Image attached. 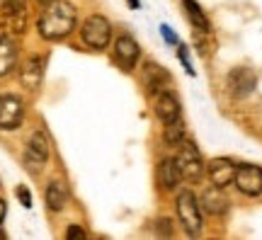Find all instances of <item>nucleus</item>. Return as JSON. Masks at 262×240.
<instances>
[{"label":"nucleus","instance_id":"nucleus-29","mask_svg":"<svg viewBox=\"0 0 262 240\" xmlns=\"http://www.w3.org/2000/svg\"><path fill=\"white\" fill-rule=\"evenodd\" d=\"M39 3H44V5H47V3H54V0H39Z\"/></svg>","mask_w":262,"mask_h":240},{"label":"nucleus","instance_id":"nucleus-12","mask_svg":"<svg viewBox=\"0 0 262 240\" xmlns=\"http://www.w3.org/2000/svg\"><path fill=\"white\" fill-rule=\"evenodd\" d=\"M235 170H238V165H235L233 160L216 158V160L209 163V180H211V185H216V187H228L233 182Z\"/></svg>","mask_w":262,"mask_h":240},{"label":"nucleus","instance_id":"nucleus-5","mask_svg":"<svg viewBox=\"0 0 262 240\" xmlns=\"http://www.w3.org/2000/svg\"><path fill=\"white\" fill-rule=\"evenodd\" d=\"M25 119V107L22 100L15 95H0V129L15 131Z\"/></svg>","mask_w":262,"mask_h":240},{"label":"nucleus","instance_id":"nucleus-18","mask_svg":"<svg viewBox=\"0 0 262 240\" xmlns=\"http://www.w3.org/2000/svg\"><path fill=\"white\" fill-rule=\"evenodd\" d=\"M66 204H68V189L63 182H49L47 187V206L51 211H61Z\"/></svg>","mask_w":262,"mask_h":240},{"label":"nucleus","instance_id":"nucleus-6","mask_svg":"<svg viewBox=\"0 0 262 240\" xmlns=\"http://www.w3.org/2000/svg\"><path fill=\"white\" fill-rule=\"evenodd\" d=\"M0 8H3V15H0L3 27L8 29V32H12V34H22L25 25H27L25 0H5V3H0Z\"/></svg>","mask_w":262,"mask_h":240},{"label":"nucleus","instance_id":"nucleus-16","mask_svg":"<svg viewBox=\"0 0 262 240\" xmlns=\"http://www.w3.org/2000/svg\"><path fill=\"white\" fill-rule=\"evenodd\" d=\"M146 85H148V90L153 95L160 93V90H168L170 75L158 63H146Z\"/></svg>","mask_w":262,"mask_h":240},{"label":"nucleus","instance_id":"nucleus-14","mask_svg":"<svg viewBox=\"0 0 262 240\" xmlns=\"http://www.w3.org/2000/svg\"><path fill=\"white\" fill-rule=\"evenodd\" d=\"M41 78H44V61L37 58V56H32L27 63L22 66V71H19V80H22L25 88L37 90L39 85H41Z\"/></svg>","mask_w":262,"mask_h":240},{"label":"nucleus","instance_id":"nucleus-23","mask_svg":"<svg viewBox=\"0 0 262 240\" xmlns=\"http://www.w3.org/2000/svg\"><path fill=\"white\" fill-rule=\"evenodd\" d=\"M160 34H163V39H165V41H170V44H180L178 37H175V32H172L168 25H163V27H160Z\"/></svg>","mask_w":262,"mask_h":240},{"label":"nucleus","instance_id":"nucleus-26","mask_svg":"<svg viewBox=\"0 0 262 240\" xmlns=\"http://www.w3.org/2000/svg\"><path fill=\"white\" fill-rule=\"evenodd\" d=\"M5 213H8V206H5V202H3V199H0V221H3V219H5Z\"/></svg>","mask_w":262,"mask_h":240},{"label":"nucleus","instance_id":"nucleus-1","mask_svg":"<svg viewBox=\"0 0 262 240\" xmlns=\"http://www.w3.org/2000/svg\"><path fill=\"white\" fill-rule=\"evenodd\" d=\"M75 19H78V12L71 3H66V0L47 3V8L41 10L37 22L39 34L49 41H58L75 29Z\"/></svg>","mask_w":262,"mask_h":240},{"label":"nucleus","instance_id":"nucleus-4","mask_svg":"<svg viewBox=\"0 0 262 240\" xmlns=\"http://www.w3.org/2000/svg\"><path fill=\"white\" fill-rule=\"evenodd\" d=\"M175 160H178V167H180V172H182V180H192L194 182V180H199V177L204 175V163H202V156H199L194 143L182 141Z\"/></svg>","mask_w":262,"mask_h":240},{"label":"nucleus","instance_id":"nucleus-10","mask_svg":"<svg viewBox=\"0 0 262 240\" xmlns=\"http://www.w3.org/2000/svg\"><path fill=\"white\" fill-rule=\"evenodd\" d=\"M139 54H141V49L134 37L124 34V37L117 39V44H114V58H117V63L122 66L124 71H131V68L136 66Z\"/></svg>","mask_w":262,"mask_h":240},{"label":"nucleus","instance_id":"nucleus-2","mask_svg":"<svg viewBox=\"0 0 262 240\" xmlns=\"http://www.w3.org/2000/svg\"><path fill=\"white\" fill-rule=\"evenodd\" d=\"M80 34H83V41L90 49H104L112 39V25L102 15H93V17L85 19Z\"/></svg>","mask_w":262,"mask_h":240},{"label":"nucleus","instance_id":"nucleus-3","mask_svg":"<svg viewBox=\"0 0 262 240\" xmlns=\"http://www.w3.org/2000/svg\"><path fill=\"white\" fill-rule=\"evenodd\" d=\"M178 216L189 235H196L202 231V206L192 192H182L178 197Z\"/></svg>","mask_w":262,"mask_h":240},{"label":"nucleus","instance_id":"nucleus-22","mask_svg":"<svg viewBox=\"0 0 262 240\" xmlns=\"http://www.w3.org/2000/svg\"><path fill=\"white\" fill-rule=\"evenodd\" d=\"M17 199L22 202V206H32V194H29L27 187H17Z\"/></svg>","mask_w":262,"mask_h":240},{"label":"nucleus","instance_id":"nucleus-28","mask_svg":"<svg viewBox=\"0 0 262 240\" xmlns=\"http://www.w3.org/2000/svg\"><path fill=\"white\" fill-rule=\"evenodd\" d=\"M0 240H5V231L3 228H0Z\"/></svg>","mask_w":262,"mask_h":240},{"label":"nucleus","instance_id":"nucleus-27","mask_svg":"<svg viewBox=\"0 0 262 240\" xmlns=\"http://www.w3.org/2000/svg\"><path fill=\"white\" fill-rule=\"evenodd\" d=\"M129 3H131V8H141V3H139V0H129Z\"/></svg>","mask_w":262,"mask_h":240},{"label":"nucleus","instance_id":"nucleus-20","mask_svg":"<svg viewBox=\"0 0 262 240\" xmlns=\"http://www.w3.org/2000/svg\"><path fill=\"white\" fill-rule=\"evenodd\" d=\"M185 141V126H182V119L172 121V124H165V143L175 146V143H182Z\"/></svg>","mask_w":262,"mask_h":240},{"label":"nucleus","instance_id":"nucleus-30","mask_svg":"<svg viewBox=\"0 0 262 240\" xmlns=\"http://www.w3.org/2000/svg\"><path fill=\"white\" fill-rule=\"evenodd\" d=\"M0 3H5V0H0Z\"/></svg>","mask_w":262,"mask_h":240},{"label":"nucleus","instance_id":"nucleus-17","mask_svg":"<svg viewBox=\"0 0 262 240\" xmlns=\"http://www.w3.org/2000/svg\"><path fill=\"white\" fill-rule=\"evenodd\" d=\"M17 63V49L8 37H0V78L12 73V68Z\"/></svg>","mask_w":262,"mask_h":240},{"label":"nucleus","instance_id":"nucleus-9","mask_svg":"<svg viewBox=\"0 0 262 240\" xmlns=\"http://www.w3.org/2000/svg\"><path fill=\"white\" fill-rule=\"evenodd\" d=\"M47 160H49V141H47V136L39 131V134H34V136L29 139L27 148H25V165H27L32 172H37Z\"/></svg>","mask_w":262,"mask_h":240},{"label":"nucleus","instance_id":"nucleus-11","mask_svg":"<svg viewBox=\"0 0 262 240\" xmlns=\"http://www.w3.org/2000/svg\"><path fill=\"white\" fill-rule=\"evenodd\" d=\"M255 73L250 68H233L228 73V90L233 97H248L255 90Z\"/></svg>","mask_w":262,"mask_h":240},{"label":"nucleus","instance_id":"nucleus-7","mask_svg":"<svg viewBox=\"0 0 262 240\" xmlns=\"http://www.w3.org/2000/svg\"><path fill=\"white\" fill-rule=\"evenodd\" d=\"M233 182L243 194H248V197H257V194H262V167L238 165Z\"/></svg>","mask_w":262,"mask_h":240},{"label":"nucleus","instance_id":"nucleus-21","mask_svg":"<svg viewBox=\"0 0 262 240\" xmlns=\"http://www.w3.org/2000/svg\"><path fill=\"white\" fill-rule=\"evenodd\" d=\"M178 56H180V61H182V66L187 68V73H194V68H192V61H189V54H187V47H185V44H178Z\"/></svg>","mask_w":262,"mask_h":240},{"label":"nucleus","instance_id":"nucleus-13","mask_svg":"<svg viewBox=\"0 0 262 240\" xmlns=\"http://www.w3.org/2000/svg\"><path fill=\"white\" fill-rule=\"evenodd\" d=\"M199 206H202L206 213H214V216L226 213V211H228V199H226V194H224V187L211 185L209 189H204Z\"/></svg>","mask_w":262,"mask_h":240},{"label":"nucleus","instance_id":"nucleus-25","mask_svg":"<svg viewBox=\"0 0 262 240\" xmlns=\"http://www.w3.org/2000/svg\"><path fill=\"white\" fill-rule=\"evenodd\" d=\"M160 223V233L163 235H172V226H170V221H158Z\"/></svg>","mask_w":262,"mask_h":240},{"label":"nucleus","instance_id":"nucleus-24","mask_svg":"<svg viewBox=\"0 0 262 240\" xmlns=\"http://www.w3.org/2000/svg\"><path fill=\"white\" fill-rule=\"evenodd\" d=\"M66 238H85V231L78 228V226H71V228L66 231Z\"/></svg>","mask_w":262,"mask_h":240},{"label":"nucleus","instance_id":"nucleus-15","mask_svg":"<svg viewBox=\"0 0 262 240\" xmlns=\"http://www.w3.org/2000/svg\"><path fill=\"white\" fill-rule=\"evenodd\" d=\"M158 182L165 187V189H175V187L182 182V172H180L175 158H168V160H163L158 165Z\"/></svg>","mask_w":262,"mask_h":240},{"label":"nucleus","instance_id":"nucleus-19","mask_svg":"<svg viewBox=\"0 0 262 240\" xmlns=\"http://www.w3.org/2000/svg\"><path fill=\"white\" fill-rule=\"evenodd\" d=\"M182 5H185V12H187L192 27H194L196 32H209V19H206L204 10L199 8V3H196V0H182Z\"/></svg>","mask_w":262,"mask_h":240},{"label":"nucleus","instance_id":"nucleus-8","mask_svg":"<svg viewBox=\"0 0 262 240\" xmlns=\"http://www.w3.org/2000/svg\"><path fill=\"white\" fill-rule=\"evenodd\" d=\"M153 104H156V114L163 124H172V121L182 119V110H180L178 97L170 90H160L153 95Z\"/></svg>","mask_w":262,"mask_h":240}]
</instances>
